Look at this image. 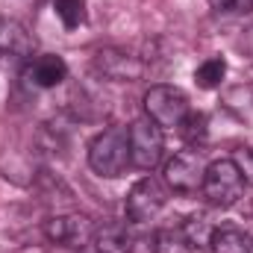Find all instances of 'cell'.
Masks as SVG:
<instances>
[{
    "mask_svg": "<svg viewBox=\"0 0 253 253\" xmlns=\"http://www.w3.org/2000/svg\"><path fill=\"white\" fill-rule=\"evenodd\" d=\"M65 77H68V65H65V59L56 56V53L39 56V59H33L30 68H27V80H30L36 88H56Z\"/></svg>",
    "mask_w": 253,
    "mask_h": 253,
    "instance_id": "10",
    "label": "cell"
},
{
    "mask_svg": "<svg viewBox=\"0 0 253 253\" xmlns=\"http://www.w3.org/2000/svg\"><path fill=\"white\" fill-rule=\"evenodd\" d=\"M94 248L100 253H129L132 251V233L121 221H109L103 227H94Z\"/></svg>",
    "mask_w": 253,
    "mask_h": 253,
    "instance_id": "12",
    "label": "cell"
},
{
    "mask_svg": "<svg viewBox=\"0 0 253 253\" xmlns=\"http://www.w3.org/2000/svg\"><path fill=\"white\" fill-rule=\"evenodd\" d=\"M236 165L242 168V177H245V183H253V156L248 153V150L236 156Z\"/></svg>",
    "mask_w": 253,
    "mask_h": 253,
    "instance_id": "19",
    "label": "cell"
},
{
    "mask_svg": "<svg viewBox=\"0 0 253 253\" xmlns=\"http://www.w3.org/2000/svg\"><path fill=\"white\" fill-rule=\"evenodd\" d=\"M209 6L215 12H251L253 9V0H209Z\"/></svg>",
    "mask_w": 253,
    "mask_h": 253,
    "instance_id": "18",
    "label": "cell"
},
{
    "mask_svg": "<svg viewBox=\"0 0 253 253\" xmlns=\"http://www.w3.org/2000/svg\"><path fill=\"white\" fill-rule=\"evenodd\" d=\"M180 132L189 144H200L206 138V115L203 112H189L180 124Z\"/></svg>",
    "mask_w": 253,
    "mask_h": 253,
    "instance_id": "16",
    "label": "cell"
},
{
    "mask_svg": "<svg viewBox=\"0 0 253 253\" xmlns=\"http://www.w3.org/2000/svg\"><path fill=\"white\" fill-rule=\"evenodd\" d=\"M88 165L100 177H121L129 165V129L109 126L88 144Z\"/></svg>",
    "mask_w": 253,
    "mask_h": 253,
    "instance_id": "1",
    "label": "cell"
},
{
    "mask_svg": "<svg viewBox=\"0 0 253 253\" xmlns=\"http://www.w3.org/2000/svg\"><path fill=\"white\" fill-rule=\"evenodd\" d=\"M44 236L53 245H62L71 251H83L94 239V224L85 215H56L44 221Z\"/></svg>",
    "mask_w": 253,
    "mask_h": 253,
    "instance_id": "7",
    "label": "cell"
},
{
    "mask_svg": "<svg viewBox=\"0 0 253 253\" xmlns=\"http://www.w3.org/2000/svg\"><path fill=\"white\" fill-rule=\"evenodd\" d=\"M36 50V42L33 36L18 24V21H9V18H0V59H30Z\"/></svg>",
    "mask_w": 253,
    "mask_h": 253,
    "instance_id": "9",
    "label": "cell"
},
{
    "mask_svg": "<svg viewBox=\"0 0 253 253\" xmlns=\"http://www.w3.org/2000/svg\"><path fill=\"white\" fill-rule=\"evenodd\" d=\"M203 174H206V159L197 147L180 150L165 162V183L177 194H194L203 186Z\"/></svg>",
    "mask_w": 253,
    "mask_h": 253,
    "instance_id": "5",
    "label": "cell"
},
{
    "mask_svg": "<svg viewBox=\"0 0 253 253\" xmlns=\"http://www.w3.org/2000/svg\"><path fill=\"white\" fill-rule=\"evenodd\" d=\"M212 230H215V227H212V221H209L203 212L191 215L189 221L180 227V233H183L189 251H206V248H209V239H212Z\"/></svg>",
    "mask_w": 253,
    "mask_h": 253,
    "instance_id": "13",
    "label": "cell"
},
{
    "mask_svg": "<svg viewBox=\"0 0 253 253\" xmlns=\"http://www.w3.org/2000/svg\"><path fill=\"white\" fill-rule=\"evenodd\" d=\"M126 129H129V165L141 171H153L165 156L162 126H156L150 118H141V121H132Z\"/></svg>",
    "mask_w": 253,
    "mask_h": 253,
    "instance_id": "4",
    "label": "cell"
},
{
    "mask_svg": "<svg viewBox=\"0 0 253 253\" xmlns=\"http://www.w3.org/2000/svg\"><path fill=\"white\" fill-rule=\"evenodd\" d=\"M224 77H227V62H224L221 56L206 59L203 65H197V71H194V83H197V88H206V91L218 88V85L224 83Z\"/></svg>",
    "mask_w": 253,
    "mask_h": 253,
    "instance_id": "14",
    "label": "cell"
},
{
    "mask_svg": "<svg viewBox=\"0 0 253 253\" xmlns=\"http://www.w3.org/2000/svg\"><path fill=\"white\" fill-rule=\"evenodd\" d=\"M245 177H242V168L236 165V159H215L206 165V174H203V194L212 206H233L242 200L245 194Z\"/></svg>",
    "mask_w": 253,
    "mask_h": 253,
    "instance_id": "2",
    "label": "cell"
},
{
    "mask_svg": "<svg viewBox=\"0 0 253 253\" xmlns=\"http://www.w3.org/2000/svg\"><path fill=\"white\" fill-rule=\"evenodd\" d=\"M212 253H253V239L236 224H221L212 230L209 239Z\"/></svg>",
    "mask_w": 253,
    "mask_h": 253,
    "instance_id": "11",
    "label": "cell"
},
{
    "mask_svg": "<svg viewBox=\"0 0 253 253\" xmlns=\"http://www.w3.org/2000/svg\"><path fill=\"white\" fill-rule=\"evenodd\" d=\"M53 9L68 30H77L85 21V0H53Z\"/></svg>",
    "mask_w": 253,
    "mask_h": 253,
    "instance_id": "15",
    "label": "cell"
},
{
    "mask_svg": "<svg viewBox=\"0 0 253 253\" xmlns=\"http://www.w3.org/2000/svg\"><path fill=\"white\" fill-rule=\"evenodd\" d=\"M186 239L180 230H162L156 236V253H186Z\"/></svg>",
    "mask_w": 253,
    "mask_h": 253,
    "instance_id": "17",
    "label": "cell"
},
{
    "mask_svg": "<svg viewBox=\"0 0 253 253\" xmlns=\"http://www.w3.org/2000/svg\"><path fill=\"white\" fill-rule=\"evenodd\" d=\"M165 200H168L165 189H162V183L156 177H141L126 194L124 212L132 224H144V221H150V218H156L162 212Z\"/></svg>",
    "mask_w": 253,
    "mask_h": 253,
    "instance_id": "6",
    "label": "cell"
},
{
    "mask_svg": "<svg viewBox=\"0 0 253 253\" xmlns=\"http://www.w3.org/2000/svg\"><path fill=\"white\" fill-rule=\"evenodd\" d=\"M91 65H94V71L100 77L115 80V83H135L144 74V62L135 53L124 50V47H103V50H97Z\"/></svg>",
    "mask_w": 253,
    "mask_h": 253,
    "instance_id": "8",
    "label": "cell"
},
{
    "mask_svg": "<svg viewBox=\"0 0 253 253\" xmlns=\"http://www.w3.org/2000/svg\"><path fill=\"white\" fill-rule=\"evenodd\" d=\"M144 112L156 126L171 129V126L183 124V118L191 112V106L183 88H177V85H153V88L144 91Z\"/></svg>",
    "mask_w": 253,
    "mask_h": 253,
    "instance_id": "3",
    "label": "cell"
}]
</instances>
